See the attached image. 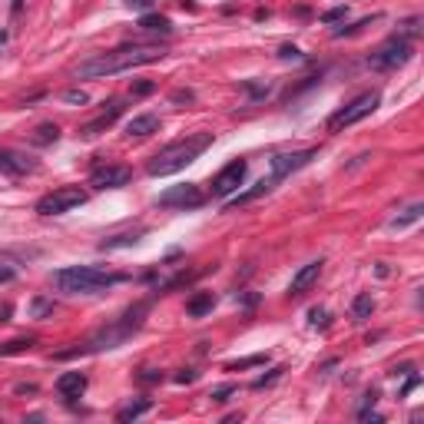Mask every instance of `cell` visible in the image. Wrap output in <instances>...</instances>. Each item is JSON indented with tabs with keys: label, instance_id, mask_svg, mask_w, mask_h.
Instances as JSON below:
<instances>
[{
	"label": "cell",
	"instance_id": "6da1fadb",
	"mask_svg": "<svg viewBox=\"0 0 424 424\" xmlns=\"http://www.w3.org/2000/svg\"><path fill=\"white\" fill-rule=\"evenodd\" d=\"M166 50L163 47H140V44H130V47H120V50H109V54H97L83 60L76 66V80H99V76H113V73H123V70H133V66H146V63H156L163 60Z\"/></svg>",
	"mask_w": 424,
	"mask_h": 424
},
{
	"label": "cell",
	"instance_id": "7a4b0ae2",
	"mask_svg": "<svg viewBox=\"0 0 424 424\" xmlns=\"http://www.w3.org/2000/svg\"><path fill=\"white\" fill-rule=\"evenodd\" d=\"M209 146H212V133H193V136H186V140H176V143H169V146H163V150L146 163V173L173 176V173H179V169H186L189 163H196Z\"/></svg>",
	"mask_w": 424,
	"mask_h": 424
},
{
	"label": "cell",
	"instance_id": "3957f363",
	"mask_svg": "<svg viewBox=\"0 0 424 424\" xmlns=\"http://www.w3.org/2000/svg\"><path fill=\"white\" fill-rule=\"evenodd\" d=\"M126 275L120 272H103V269H93V265H70V269H60L54 272V285L66 295H97L109 285H120Z\"/></svg>",
	"mask_w": 424,
	"mask_h": 424
},
{
	"label": "cell",
	"instance_id": "277c9868",
	"mask_svg": "<svg viewBox=\"0 0 424 424\" xmlns=\"http://www.w3.org/2000/svg\"><path fill=\"white\" fill-rule=\"evenodd\" d=\"M378 103H381V93H378V90H368V93H361V97H355L351 103H345V107L338 109V113H332V120H328V130H332V133L349 130V126L361 123L365 116H371V113L378 109Z\"/></svg>",
	"mask_w": 424,
	"mask_h": 424
},
{
	"label": "cell",
	"instance_id": "5b68a950",
	"mask_svg": "<svg viewBox=\"0 0 424 424\" xmlns=\"http://www.w3.org/2000/svg\"><path fill=\"white\" fill-rule=\"evenodd\" d=\"M87 202V189L80 186H60L54 193H47L40 202H37V212L40 216H63V212H73Z\"/></svg>",
	"mask_w": 424,
	"mask_h": 424
},
{
	"label": "cell",
	"instance_id": "8992f818",
	"mask_svg": "<svg viewBox=\"0 0 424 424\" xmlns=\"http://www.w3.org/2000/svg\"><path fill=\"white\" fill-rule=\"evenodd\" d=\"M411 60V40H404V37H392V40H384V44L368 56V66L371 70H398Z\"/></svg>",
	"mask_w": 424,
	"mask_h": 424
},
{
	"label": "cell",
	"instance_id": "52a82bcc",
	"mask_svg": "<svg viewBox=\"0 0 424 424\" xmlns=\"http://www.w3.org/2000/svg\"><path fill=\"white\" fill-rule=\"evenodd\" d=\"M246 173H249V163H246V159H232L229 166H222V169L212 176V196H219V199L232 196V193L246 183Z\"/></svg>",
	"mask_w": 424,
	"mask_h": 424
},
{
	"label": "cell",
	"instance_id": "ba28073f",
	"mask_svg": "<svg viewBox=\"0 0 424 424\" xmlns=\"http://www.w3.org/2000/svg\"><path fill=\"white\" fill-rule=\"evenodd\" d=\"M202 202H206V196H202V189L196 183L173 186V189L159 193V199H156V206H163V209H196Z\"/></svg>",
	"mask_w": 424,
	"mask_h": 424
},
{
	"label": "cell",
	"instance_id": "9c48e42d",
	"mask_svg": "<svg viewBox=\"0 0 424 424\" xmlns=\"http://www.w3.org/2000/svg\"><path fill=\"white\" fill-rule=\"evenodd\" d=\"M130 179H133L130 166H116V163L97 166V169L90 173V186H93V189H123Z\"/></svg>",
	"mask_w": 424,
	"mask_h": 424
},
{
	"label": "cell",
	"instance_id": "30bf717a",
	"mask_svg": "<svg viewBox=\"0 0 424 424\" xmlns=\"http://www.w3.org/2000/svg\"><path fill=\"white\" fill-rule=\"evenodd\" d=\"M123 109H126V107H123L120 99H109L107 109H99L97 120H90V123H83V126H80V136H83V140H97L99 133H107L109 126H113V123L120 120Z\"/></svg>",
	"mask_w": 424,
	"mask_h": 424
},
{
	"label": "cell",
	"instance_id": "8fae6325",
	"mask_svg": "<svg viewBox=\"0 0 424 424\" xmlns=\"http://www.w3.org/2000/svg\"><path fill=\"white\" fill-rule=\"evenodd\" d=\"M315 159V150H295V152H279L272 156V176L275 179H285V176L298 173L302 166H308Z\"/></svg>",
	"mask_w": 424,
	"mask_h": 424
},
{
	"label": "cell",
	"instance_id": "7c38bea8",
	"mask_svg": "<svg viewBox=\"0 0 424 424\" xmlns=\"http://www.w3.org/2000/svg\"><path fill=\"white\" fill-rule=\"evenodd\" d=\"M0 169L11 176H27V173H37V159H30L27 152H17V150H0Z\"/></svg>",
	"mask_w": 424,
	"mask_h": 424
},
{
	"label": "cell",
	"instance_id": "4fadbf2b",
	"mask_svg": "<svg viewBox=\"0 0 424 424\" xmlns=\"http://www.w3.org/2000/svg\"><path fill=\"white\" fill-rule=\"evenodd\" d=\"M318 275H322V259L318 262H308V265H302L298 272L292 275V285H289V295L292 298H298V295H305L312 285L318 282Z\"/></svg>",
	"mask_w": 424,
	"mask_h": 424
},
{
	"label": "cell",
	"instance_id": "5bb4252c",
	"mask_svg": "<svg viewBox=\"0 0 424 424\" xmlns=\"http://www.w3.org/2000/svg\"><path fill=\"white\" fill-rule=\"evenodd\" d=\"M56 392L63 394V398H80V394L87 392V375L83 371H66L56 378Z\"/></svg>",
	"mask_w": 424,
	"mask_h": 424
},
{
	"label": "cell",
	"instance_id": "9a60e30c",
	"mask_svg": "<svg viewBox=\"0 0 424 424\" xmlns=\"http://www.w3.org/2000/svg\"><path fill=\"white\" fill-rule=\"evenodd\" d=\"M275 183H279V179H275V176H272V179H262V183H255V186H252V189H249V193H239V196H236V199H229V212H232V209H242V206H249V202H255V199H262V196H265V193H272V186Z\"/></svg>",
	"mask_w": 424,
	"mask_h": 424
},
{
	"label": "cell",
	"instance_id": "2e32d148",
	"mask_svg": "<svg viewBox=\"0 0 424 424\" xmlns=\"http://www.w3.org/2000/svg\"><path fill=\"white\" fill-rule=\"evenodd\" d=\"M152 133H159V116H152V113L133 116L126 123V136H152Z\"/></svg>",
	"mask_w": 424,
	"mask_h": 424
},
{
	"label": "cell",
	"instance_id": "e0dca14e",
	"mask_svg": "<svg viewBox=\"0 0 424 424\" xmlns=\"http://www.w3.org/2000/svg\"><path fill=\"white\" fill-rule=\"evenodd\" d=\"M152 408V401L150 398H136V401H130V404H123L120 411H116V421L120 424H126V421H136V418H143V414Z\"/></svg>",
	"mask_w": 424,
	"mask_h": 424
},
{
	"label": "cell",
	"instance_id": "ac0fdd59",
	"mask_svg": "<svg viewBox=\"0 0 424 424\" xmlns=\"http://www.w3.org/2000/svg\"><path fill=\"white\" fill-rule=\"evenodd\" d=\"M140 27L146 33H163V37H169V33H173V23H169V17H163V13H143Z\"/></svg>",
	"mask_w": 424,
	"mask_h": 424
},
{
	"label": "cell",
	"instance_id": "d6986e66",
	"mask_svg": "<svg viewBox=\"0 0 424 424\" xmlns=\"http://www.w3.org/2000/svg\"><path fill=\"white\" fill-rule=\"evenodd\" d=\"M212 305H216V295L212 292H199V295H193L189 302H186V312L193 318H202L206 312H212Z\"/></svg>",
	"mask_w": 424,
	"mask_h": 424
},
{
	"label": "cell",
	"instance_id": "ffe728a7",
	"mask_svg": "<svg viewBox=\"0 0 424 424\" xmlns=\"http://www.w3.org/2000/svg\"><path fill=\"white\" fill-rule=\"evenodd\" d=\"M56 140H60V126H56V123H40L30 136L33 146H50V143H56Z\"/></svg>",
	"mask_w": 424,
	"mask_h": 424
},
{
	"label": "cell",
	"instance_id": "44dd1931",
	"mask_svg": "<svg viewBox=\"0 0 424 424\" xmlns=\"http://www.w3.org/2000/svg\"><path fill=\"white\" fill-rule=\"evenodd\" d=\"M143 232H146V229H136V232H123V236H116V239L99 242V249H103V252H113V249H123V246H136Z\"/></svg>",
	"mask_w": 424,
	"mask_h": 424
},
{
	"label": "cell",
	"instance_id": "7402d4cb",
	"mask_svg": "<svg viewBox=\"0 0 424 424\" xmlns=\"http://www.w3.org/2000/svg\"><path fill=\"white\" fill-rule=\"evenodd\" d=\"M371 312H375V298H371L368 292L355 295V302H351V315L358 318V322H365V318H371Z\"/></svg>",
	"mask_w": 424,
	"mask_h": 424
},
{
	"label": "cell",
	"instance_id": "603a6c76",
	"mask_svg": "<svg viewBox=\"0 0 424 424\" xmlns=\"http://www.w3.org/2000/svg\"><path fill=\"white\" fill-rule=\"evenodd\" d=\"M421 216H424V206H421V202H414V206H408L401 216L394 219L392 226H394V229H404V226H411V222H418Z\"/></svg>",
	"mask_w": 424,
	"mask_h": 424
},
{
	"label": "cell",
	"instance_id": "cb8c5ba5",
	"mask_svg": "<svg viewBox=\"0 0 424 424\" xmlns=\"http://www.w3.org/2000/svg\"><path fill=\"white\" fill-rule=\"evenodd\" d=\"M33 349V338H13L7 345H0V358H7V355H20V351H30Z\"/></svg>",
	"mask_w": 424,
	"mask_h": 424
},
{
	"label": "cell",
	"instance_id": "d4e9b609",
	"mask_svg": "<svg viewBox=\"0 0 424 424\" xmlns=\"http://www.w3.org/2000/svg\"><path fill=\"white\" fill-rule=\"evenodd\" d=\"M421 33V17H411V20H404L401 27H398V33L394 37H404V40H414Z\"/></svg>",
	"mask_w": 424,
	"mask_h": 424
},
{
	"label": "cell",
	"instance_id": "484cf974",
	"mask_svg": "<svg viewBox=\"0 0 424 424\" xmlns=\"http://www.w3.org/2000/svg\"><path fill=\"white\" fill-rule=\"evenodd\" d=\"M50 312H54V302H47V298H33V305H30L33 318H47Z\"/></svg>",
	"mask_w": 424,
	"mask_h": 424
},
{
	"label": "cell",
	"instance_id": "4316f807",
	"mask_svg": "<svg viewBox=\"0 0 424 424\" xmlns=\"http://www.w3.org/2000/svg\"><path fill=\"white\" fill-rule=\"evenodd\" d=\"M349 17V7L341 4V7H332V11L322 13V23H335V20H345Z\"/></svg>",
	"mask_w": 424,
	"mask_h": 424
},
{
	"label": "cell",
	"instance_id": "83f0119b",
	"mask_svg": "<svg viewBox=\"0 0 424 424\" xmlns=\"http://www.w3.org/2000/svg\"><path fill=\"white\" fill-rule=\"evenodd\" d=\"M152 90H156V83H152V80H136V83L130 87V93H133V97H150Z\"/></svg>",
	"mask_w": 424,
	"mask_h": 424
},
{
	"label": "cell",
	"instance_id": "f1b7e54d",
	"mask_svg": "<svg viewBox=\"0 0 424 424\" xmlns=\"http://www.w3.org/2000/svg\"><path fill=\"white\" fill-rule=\"evenodd\" d=\"M252 365H265V355H252V358L232 361V365H229V371H239V368H252Z\"/></svg>",
	"mask_w": 424,
	"mask_h": 424
},
{
	"label": "cell",
	"instance_id": "f546056e",
	"mask_svg": "<svg viewBox=\"0 0 424 424\" xmlns=\"http://www.w3.org/2000/svg\"><path fill=\"white\" fill-rule=\"evenodd\" d=\"M229 394H236V384H219V388H212V401H229Z\"/></svg>",
	"mask_w": 424,
	"mask_h": 424
},
{
	"label": "cell",
	"instance_id": "4dcf8cb0",
	"mask_svg": "<svg viewBox=\"0 0 424 424\" xmlns=\"http://www.w3.org/2000/svg\"><path fill=\"white\" fill-rule=\"evenodd\" d=\"M282 371H285V368H275L272 375H265V378H259V381H255L252 388H255V392H262V388H269V384H275V381L282 378Z\"/></svg>",
	"mask_w": 424,
	"mask_h": 424
},
{
	"label": "cell",
	"instance_id": "1f68e13d",
	"mask_svg": "<svg viewBox=\"0 0 424 424\" xmlns=\"http://www.w3.org/2000/svg\"><path fill=\"white\" fill-rule=\"evenodd\" d=\"M63 99L66 103H80V107H83V103H87V93H83V90H66Z\"/></svg>",
	"mask_w": 424,
	"mask_h": 424
},
{
	"label": "cell",
	"instance_id": "d6a6232c",
	"mask_svg": "<svg viewBox=\"0 0 424 424\" xmlns=\"http://www.w3.org/2000/svg\"><path fill=\"white\" fill-rule=\"evenodd\" d=\"M140 381H146V384H152V381H163V371H156V368H143V371H140Z\"/></svg>",
	"mask_w": 424,
	"mask_h": 424
},
{
	"label": "cell",
	"instance_id": "836d02e7",
	"mask_svg": "<svg viewBox=\"0 0 424 424\" xmlns=\"http://www.w3.org/2000/svg\"><path fill=\"white\" fill-rule=\"evenodd\" d=\"M279 56H282V60H302V50H298V47H289V44H285L282 50H279Z\"/></svg>",
	"mask_w": 424,
	"mask_h": 424
},
{
	"label": "cell",
	"instance_id": "e575fe53",
	"mask_svg": "<svg viewBox=\"0 0 424 424\" xmlns=\"http://www.w3.org/2000/svg\"><path fill=\"white\" fill-rule=\"evenodd\" d=\"M11 315H13V305L4 302V305H0V325H4V322H11Z\"/></svg>",
	"mask_w": 424,
	"mask_h": 424
},
{
	"label": "cell",
	"instance_id": "d590c367",
	"mask_svg": "<svg viewBox=\"0 0 424 424\" xmlns=\"http://www.w3.org/2000/svg\"><path fill=\"white\" fill-rule=\"evenodd\" d=\"M308 318H312V325H325V312H322V308H312Z\"/></svg>",
	"mask_w": 424,
	"mask_h": 424
},
{
	"label": "cell",
	"instance_id": "8d00e7d4",
	"mask_svg": "<svg viewBox=\"0 0 424 424\" xmlns=\"http://www.w3.org/2000/svg\"><path fill=\"white\" fill-rule=\"evenodd\" d=\"M123 4H126V7H133V11H146L152 0H123Z\"/></svg>",
	"mask_w": 424,
	"mask_h": 424
},
{
	"label": "cell",
	"instance_id": "74e56055",
	"mask_svg": "<svg viewBox=\"0 0 424 424\" xmlns=\"http://www.w3.org/2000/svg\"><path fill=\"white\" fill-rule=\"evenodd\" d=\"M173 99L176 103H189V99H193V90H176Z\"/></svg>",
	"mask_w": 424,
	"mask_h": 424
},
{
	"label": "cell",
	"instance_id": "f35d334b",
	"mask_svg": "<svg viewBox=\"0 0 424 424\" xmlns=\"http://www.w3.org/2000/svg\"><path fill=\"white\" fill-rule=\"evenodd\" d=\"M176 381H179V384H186V381H196V371H193V368L179 371V375H176Z\"/></svg>",
	"mask_w": 424,
	"mask_h": 424
},
{
	"label": "cell",
	"instance_id": "ab89813d",
	"mask_svg": "<svg viewBox=\"0 0 424 424\" xmlns=\"http://www.w3.org/2000/svg\"><path fill=\"white\" fill-rule=\"evenodd\" d=\"M246 90H249L252 97H262V93H269V87H259V83H246Z\"/></svg>",
	"mask_w": 424,
	"mask_h": 424
},
{
	"label": "cell",
	"instance_id": "60d3db41",
	"mask_svg": "<svg viewBox=\"0 0 424 424\" xmlns=\"http://www.w3.org/2000/svg\"><path fill=\"white\" fill-rule=\"evenodd\" d=\"M0 282H13V269H0Z\"/></svg>",
	"mask_w": 424,
	"mask_h": 424
},
{
	"label": "cell",
	"instance_id": "b9f144b4",
	"mask_svg": "<svg viewBox=\"0 0 424 424\" xmlns=\"http://www.w3.org/2000/svg\"><path fill=\"white\" fill-rule=\"evenodd\" d=\"M13 13H20V0H13Z\"/></svg>",
	"mask_w": 424,
	"mask_h": 424
},
{
	"label": "cell",
	"instance_id": "7bdbcfd3",
	"mask_svg": "<svg viewBox=\"0 0 424 424\" xmlns=\"http://www.w3.org/2000/svg\"><path fill=\"white\" fill-rule=\"evenodd\" d=\"M0 44H7V30H0Z\"/></svg>",
	"mask_w": 424,
	"mask_h": 424
}]
</instances>
